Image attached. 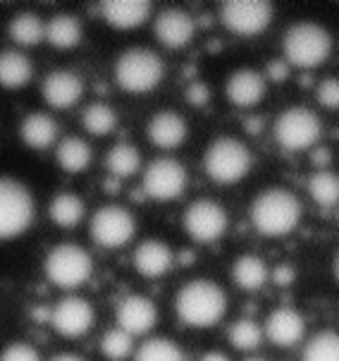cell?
<instances>
[{
  "label": "cell",
  "mask_w": 339,
  "mask_h": 361,
  "mask_svg": "<svg viewBox=\"0 0 339 361\" xmlns=\"http://www.w3.org/2000/svg\"><path fill=\"white\" fill-rule=\"evenodd\" d=\"M101 350H103V354H106L108 359L122 361V359H127L129 354H132L134 338L129 333H125L122 328H113V330H108V333L103 335Z\"/></svg>",
  "instance_id": "obj_35"
},
{
  "label": "cell",
  "mask_w": 339,
  "mask_h": 361,
  "mask_svg": "<svg viewBox=\"0 0 339 361\" xmlns=\"http://www.w3.org/2000/svg\"><path fill=\"white\" fill-rule=\"evenodd\" d=\"M34 65L20 51H3L0 53V87L5 89H22L32 82Z\"/></svg>",
  "instance_id": "obj_23"
},
{
  "label": "cell",
  "mask_w": 339,
  "mask_h": 361,
  "mask_svg": "<svg viewBox=\"0 0 339 361\" xmlns=\"http://www.w3.org/2000/svg\"><path fill=\"white\" fill-rule=\"evenodd\" d=\"M156 323H158V309L151 299L132 295L117 304V328H122L132 338L134 335L151 333L156 328Z\"/></svg>",
  "instance_id": "obj_14"
},
{
  "label": "cell",
  "mask_w": 339,
  "mask_h": 361,
  "mask_svg": "<svg viewBox=\"0 0 339 361\" xmlns=\"http://www.w3.org/2000/svg\"><path fill=\"white\" fill-rule=\"evenodd\" d=\"M187 187V170L175 158H156L144 173V192L146 197L160 201H172L182 197Z\"/></svg>",
  "instance_id": "obj_11"
},
{
  "label": "cell",
  "mask_w": 339,
  "mask_h": 361,
  "mask_svg": "<svg viewBox=\"0 0 339 361\" xmlns=\"http://www.w3.org/2000/svg\"><path fill=\"white\" fill-rule=\"evenodd\" d=\"M51 326L58 335L67 340L84 338L91 328H94V307L82 297H65L51 309Z\"/></svg>",
  "instance_id": "obj_13"
},
{
  "label": "cell",
  "mask_w": 339,
  "mask_h": 361,
  "mask_svg": "<svg viewBox=\"0 0 339 361\" xmlns=\"http://www.w3.org/2000/svg\"><path fill=\"white\" fill-rule=\"evenodd\" d=\"M323 125L308 108H289L275 122V139L287 151H306L320 139Z\"/></svg>",
  "instance_id": "obj_8"
},
{
  "label": "cell",
  "mask_w": 339,
  "mask_h": 361,
  "mask_svg": "<svg viewBox=\"0 0 339 361\" xmlns=\"http://www.w3.org/2000/svg\"><path fill=\"white\" fill-rule=\"evenodd\" d=\"M246 361H265V359H246Z\"/></svg>",
  "instance_id": "obj_45"
},
{
  "label": "cell",
  "mask_w": 339,
  "mask_h": 361,
  "mask_svg": "<svg viewBox=\"0 0 339 361\" xmlns=\"http://www.w3.org/2000/svg\"><path fill=\"white\" fill-rule=\"evenodd\" d=\"M175 256H172L170 247L165 242L158 240H146L139 244V249L134 252V266L144 278H160L172 268Z\"/></svg>",
  "instance_id": "obj_21"
},
{
  "label": "cell",
  "mask_w": 339,
  "mask_h": 361,
  "mask_svg": "<svg viewBox=\"0 0 339 361\" xmlns=\"http://www.w3.org/2000/svg\"><path fill=\"white\" fill-rule=\"evenodd\" d=\"M137 232V220L122 206H103L91 218V240L103 249H120Z\"/></svg>",
  "instance_id": "obj_10"
},
{
  "label": "cell",
  "mask_w": 339,
  "mask_h": 361,
  "mask_svg": "<svg viewBox=\"0 0 339 361\" xmlns=\"http://www.w3.org/2000/svg\"><path fill=\"white\" fill-rule=\"evenodd\" d=\"M46 41L53 48L70 51L82 41V24H79L75 15H55L46 24Z\"/></svg>",
  "instance_id": "obj_24"
},
{
  "label": "cell",
  "mask_w": 339,
  "mask_h": 361,
  "mask_svg": "<svg viewBox=\"0 0 339 361\" xmlns=\"http://www.w3.org/2000/svg\"><path fill=\"white\" fill-rule=\"evenodd\" d=\"M187 101L191 103V106L203 108L208 101H211V89H208L203 82H194V84H191V87L187 89Z\"/></svg>",
  "instance_id": "obj_38"
},
{
  "label": "cell",
  "mask_w": 339,
  "mask_h": 361,
  "mask_svg": "<svg viewBox=\"0 0 339 361\" xmlns=\"http://www.w3.org/2000/svg\"><path fill=\"white\" fill-rule=\"evenodd\" d=\"M220 20L232 34H263L273 20V3L268 0H227L220 8Z\"/></svg>",
  "instance_id": "obj_9"
},
{
  "label": "cell",
  "mask_w": 339,
  "mask_h": 361,
  "mask_svg": "<svg viewBox=\"0 0 339 361\" xmlns=\"http://www.w3.org/2000/svg\"><path fill=\"white\" fill-rule=\"evenodd\" d=\"M227 340L234 350L239 352H251L261 345L263 340V328L258 326L256 321H249V318H242V321L232 323L230 330H227Z\"/></svg>",
  "instance_id": "obj_32"
},
{
  "label": "cell",
  "mask_w": 339,
  "mask_h": 361,
  "mask_svg": "<svg viewBox=\"0 0 339 361\" xmlns=\"http://www.w3.org/2000/svg\"><path fill=\"white\" fill-rule=\"evenodd\" d=\"M84 201L72 192H60L55 194V199L51 201V220L60 228H75V225L82 223L84 218Z\"/></svg>",
  "instance_id": "obj_28"
},
{
  "label": "cell",
  "mask_w": 339,
  "mask_h": 361,
  "mask_svg": "<svg viewBox=\"0 0 339 361\" xmlns=\"http://www.w3.org/2000/svg\"><path fill=\"white\" fill-rule=\"evenodd\" d=\"M328 161H330V154H328V151L320 149V151H316V154H313V163H316V165H325Z\"/></svg>",
  "instance_id": "obj_43"
},
{
  "label": "cell",
  "mask_w": 339,
  "mask_h": 361,
  "mask_svg": "<svg viewBox=\"0 0 339 361\" xmlns=\"http://www.w3.org/2000/svg\"><path fill=\"white\" fill-rule=\"evenodd\" d=\"M301 361H339V338L332 330H323L306 345Z\"/></svg>",
  "instance_id": "obj_34"
},
{
  "label": "cell",
  "mask_w": 339,
  "mask_h": 361,
  "mask_svg": "<svg viewBox=\"0 0 339 361\" xmlns=\"http://www.w3.org/2000/svg\"><path fill=\"white\" fill-rule=\"evenodd\" d=\"M34 220V197L22 182L0 177V242L15 240Z\"/></svg>",
  "instance_id": "obj_6"
},
{
  "label": "cell",
  "mask_w": 339,
  "mask_h": 361,
  "mask_svg": "<svg viewBox=\"0 0 339 361\" xmlns=\"http://www.w3.org/2000/svg\"><path fill=\"white\" fill-rule=\"evenodd\" d=\"M308 194H311V199L323 208L337 206V201H339L337 175L328 173V170H320V173L311 175V180H308Z\"/></svg>",
  "instance_id": "obj_30"
},
{
  "label": "cell",
  "mask_w": 339,
  "mask_h": 361,
  "mask_svg": "<svg viewBox=\"0 0 339 361\" xmlns=\"http://www.w3.org/2000/svg\"><path fill=\"white\" fill-rule=\"evenodd\" d=\"M263 127V118H249L246 120V132H261Z\"/></svg>",
  "instance_id": "obj_41"
},
{
  "label": "cell",
  "mask_w": 339,
  "mask_h": 361,
  "mask_svg": "<svg viewBox=\"0 0 339 361\" xmlns=\"http://www.w3.org/2000/svg\"><path fill=\"white\" fill-rule=\"evenodd\" d=\"M332 51V39L320 24L316 22H299L285 34V63L313 70L328 60Z\"/></svg>",
  "instance_id": "obj_5"
},
{
  "label": "cell",
  "mask_w": 339,
  "mask_h": 361,
  "mask_svg": "<svg viewBox=\"0 0 339 361\" xmlns=\"http://www.w3.org/2000/svg\"><path fill=\"white\" fill-rule=\"evenodd\" d=\"M51 361H84V359L77 357V354H58V357H53Z\"/></svg>",
  "instance_id": "obj_44"
},
{
  "label": "cell",
  "mask_w": 339,
  "mask_h": 361,
  "mask_svg": "<svg viewBox=\"0 0 339 361\" xmlns=\"http://www.w3.org/2000/svg\"><path fill=\"white\" fill-rule=\"evenodd\" d=\"M294 278H297V271H294L292 266H277L273 271V280L280 287H287L294 283Z\"/></svg>",
  "instance_id": "obj_39"
},
{
  "label": "cell",
  "mask_w": 339,
  "mask_h": 361,
  "mask_svg": "<svg viewBox=\"0 0 339 361\" xmlns=\"http://www.w3.org/2000/svg\"><path fill=\"white\" fill-rule=\"evenodd\" d=\"M58 165L65 170V173H84L91 165V146L79 137H65L63 142L58 144Z\"/></svg>",
  "instance_id": "obj_25"
},
{
  "label": "cell",
  "mask_w": 339,
  "mask_h": 361,
  "mask_svg": "<svg viewBox=\"0 0 339 361\" xmlns=\"http://www.w3.org/2000/svg\"><path fill=\"white\" fill-rule=\"evenodd\" d=\"M149 139L158 149H177V146L184 144L187 139V122L180 113L175 110H163V113H156L149 122Z\"/></svg>",
  "instance_id": "obj_20"
},
{
  "label": "cell",
  "mask_w": 339,
  "mask_h": 361,
  "mask_svg": "<svg viewBox=\"0 0 339 361\" xmlns=\"http://www.w3.org/2000/svg\"><path fill=\"white\" fill-rule=\"evenodd\" d=\"M0 361H41V357L27 342H12L0 354Z\"/></svg>",
  "instance_id": "obj_36"
},
{
  "label": "cell",
  "mask_w": 339,
  "mask_h": 361,
  "mask_svg": "<svg viewBox=\"0 0 339 361\" xmlns=\"http://www.w3.org/2000/svg\"><path fill=\"white\" fill-rule=\"evenodd\" d=\"M196 24L191 20V15H187L184 10L170 8L165 12H160L156 20V36L163 46L168 48H184L194 39Z\"/></svg>",
  "instance_id": "obj_18"
},
{
  "label": "cell",
  "mask_w": 339,
  "mask_h": 361,
  "mask_svg": "<svg viewBox=\"0 0 339 361\" xmlns=\"http://www.w3.org/2000/svg\"><path fill=\"white\" fill-rule=\"evenodd\" d=\"M251 223L265 237H282L289 235L299 225L301 204L287 189H265L251 204Z\"/></svg>",
  "instance_id": "obj_2"
},
{
  "label": "cell",
  "mask_w": 339,
  "mask_h": 361,
  "mask_svg": "<svg viewBox=\"0 0 339 361\" xmlns=\"http://www.w3.org/2000/svg\"><path fill=\"white\" fill-rule=\"evenodd\" d=\"M184 230L191 240L201 244H211L225 235L227 230V213L220 204L211 199L194 201L184 213Z\"/></svg>",
  "instance_id": "obj_12"
},
{
  "label": "cell",
  "mask_w": 339,
  "mask_h": 361,
  "mask_svg": "<svg viewBox=\"0 0 339 361\" xmlns=\"http://www.w3.org/2000/svg\"><path fill=\"white\" fill-rule=\"evenodd\" d=\"M101 15L113 29L129 32L149 20L151 3L149 0H106L101 3Z\"/></svg>",
  "instance_id": "obj_17"
},
{
  "label": "cell",
  "mask_w": 339,
  "mask_h": 361,
  "mask_svg": "<svg viewBox=\"0 0 339 361\" xmlns=\"http://www.w3.org/2000/svg\"><path fill=\"white\" fill-rule=\"evenodd\" d=\"M20 137L29 149L43 151L55 144L58 139V122H55L48 113H32L22 120Z\"/></svg>",
  "instance_id": "obj_22"
},
{
  "label": "cell",
  "mask_w": 339,
  "mask_h": 361,
  "mask_svg": "<svg viewBox=\"0 0 339 361\" xmlns=\"http://www.w3.org/2000/svg\"><path fill=\"white\" fill-rule=\"evenodd\" d=\"M175 311L184 326H218L227 311V295L223 287L211 283V280H191L177 292Z\"/></svg>",
  "instance_id": "obj_1"
},
{
  "label": "cell",
  "mask_w": 339,
  "mask_h": 361,
  "mask_svg": "<svg viewBox=\"0 0 339 361\" xmlns=\"http://www.w3.org/2000/svg\"><path fill=\"white\" fill-rule=\"evenodd\" d=\"M84 130L94 137H106L115 130L117 125V113L108 103H91L89 108L84 110Z\"/></svg>",
  "instance_id": "obj_31"
},
{
  "label": "cell",
  "mask_w": 339,
  "mask_h": 361,
  "mask_svg": "<svg viewBox=\"0 0 339 361\" xmlns=\"http://www.w3.org/2000/svg\"><path fill=\"white\" fill-rule=\"evenodd\" d=\"M41 94L51 108L67 110L77 106V101L84 96V82L82 77L70 70H55L43 79Z\"/></svg>",
  "instance_id": "obj_15"
},
{
  "label": "cell",
  "mask_w": 339,
  "mask_h": 361,
  "mask_svg": "<svg viewBox=\"0 0 339 361\" xmlns=\"http://www.w3.org/2000/svg\"><path fill=\"white\" fill-rule=\"evenodd\" d=\"M268 75L273 82H285V79L289 77V65L285 63V60H270Z\"/></svg>",
  "instance_id": "obj_40"
},
{
  "label": "cell",
  "mask_w": 339,
  "mask_h": 361,
  "mask_svg": "<svg viewBox=\"0 0 339 361\" xmlns=\"http://www.w3.org/2000/svg\"><path fill=\"white\" fill-rule=\"evenodd\" d=\"M94 261L86 249L77 244H58L46 256V278L60 290H77L89 283Z\"/></svg>",
  "instance_id": "obj_7"
},
{
  "label": "cell",
  "mask_w": 339,
  "mask_h": 361,
  "mask_svg": "<svg viewBox=\"0 0 339 361\" xmlns=\"http://www.w3.org/2000/svg\"><path fill=\"white\" fill-rule=\"evenodd\" d=\"M201 361H230V357L223 352H208V354H203Z\"/></svg>",
  "instance_id": "obj_42"
},
{
  "label": "cell",
  "mask_w": 339,
  "mask_h": 361,
  "mask_svg": "<svg viewBox=\"0 0 339 361\" xmlns=\"http://www.w3.org/2000/svg\"><path fill=\"white\" fill-rule=\"evenodd\" d=\"M318 101L323 103L325 108L337 110V106H339V84H337V79H335V77H332V79H325V82L320 84V89H318Z\"/></svg>",
  "instance_id": "obj_37"
},
{
  "label": "cell",
  "mask_w": 339,
  "mask_h": 361,
  "mask_svg": "<svg viewBox=\"0 0 339 361\" xmlns=\"http://www.w3.org/2000/svg\"><path fill=\"white\" fill-rule=\"evenodd\" d=\"M265 96V79L256 70H239L227 79V99L237 108H254Z\"/></svg>",
  "instance_id": "obj_19"
},
{
  "label": "cell",
  "mask_w": 339,
  "mask_h": 361,
  "mask_svg": "<svg viewBox=\"0 0 339 361\" xmlns=\"http://www.w3.org/2000/svg\"><path fill=\"white\" fill-rule=\"evenodd\" d=\"M10 39L17 46L32 48L46 39V24L34 12H20L10 20Z\"/></svg>",
  "instance_id": "obj_27"
},
{
  "label": "cell",
  "mask_w": 339,
  "mask_h": 361,
  "mask_svg": "<svg viewBox=\"0 0 339 361\" xmlns=\"http://www.w3.org/2000/svg\"><path fill=\"white\" fill-rule=\"evenodd\" d=\"M263 333L268 335V340L277 347H294L299 345L301 338L306 333V321L297 309H275L265 321Z\"/></svg>",
  "instance_id": "obj_16"
},
{
  "label": "cell",
  "mask_w": 339,
  "mask_h": 361,
  "mask_svg": "<svg viewBox=\"0 0 339 361\" xmlns=\"http://www.w3.org/2000/svg\"><path fill=\"white\" fill-rule=\"evenodd\" d=\"M251 165H254V156H251L249 146L232 137L215 139L203 156L206 175L218 185H234V182L244 180Z\"/></svg>",
  "instance_id": "obj_4"
},
{
  "label": "cell",
  "mask_w": 339,
  "mask_h": 361,
  "mask_svg": "<svg viewBox=\"0 0 339 361\" xmlns=\"http://www.w3.org/2000/svg\"><path fill=\"white\" fill-rule=\"evenodd\" d=\"M165 72L163 58L149 48H129L115 63V82L129 94H149Z\"/></svg>",
  "instance_id": "obj_3"
},
{
  "label": "cell",
  "mask_w": 339,
  "mask_h": 361,
  "mask_svg": "<svg viewBox=\"0 0 339 361\" xmlns=\"http://www.w3.org/2000/svg\"><path fill=\"white\" fill-rule=\"evenodd\" d=\"M268 266L263 263V259H258L254 254H246L242 256L237 263L232 266V278L242 290L246 292H256L268 283Z\"/></svg>",
  "instance_id": "obj_26"
},
{
  "label": "cell",
  "mask_w": 339,
  "mask_h": 361,
  "mask_svg": "<svg viewBox=\"0 0 339 361\" xmlns=\"http://www.w3.org/2000/svg\"><path fill=\"white\" fill-rule=\"evenodd\" d=\"M134 361H184V352L168 338H151L139 347Z\"/></svg>",
  "instance_id": "obj_33"
},
{
  "label": "cell",
  "mask_w": 339,
  "mask_h": 361,
  "mask_svg": "<svg viewBox=\"0 0 339 361\" xmlns=\"http://www.w3.org/2000/svg\"><path fill=\"white\" fill-rule=\"evenodd\" d=\"M106 165L110 170V175H115L117 180L120 177H132L139 173V165H141V154L137 146L122 142V144H115L113 149L108 151L106 156Z\"/></svg>",
  "instance_id": "obj_29"
}]
</instances>
